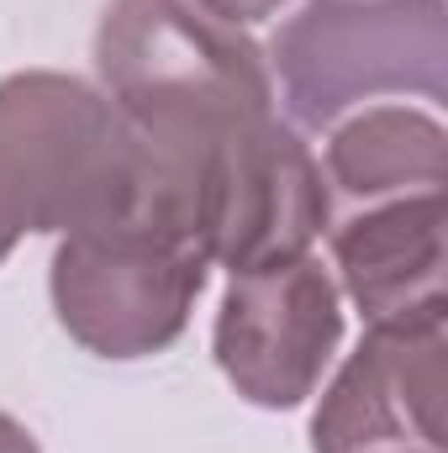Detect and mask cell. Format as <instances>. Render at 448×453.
<instances>
[{
    "instance_id": "52a82bcc",
    "label": "cell",
    "mask_w": 448,
    "mask_h": 453,
    "mask_svg": "<svg viewBox=\"0 0 448 453\" xmlns=\"http://www.w3.org/2000/svg\"><path fill=\"white\" fill-rule=\"evenodd\" d=\"M337 338V285L312 253L237 269L217 311V364L253 406H301Z\"/></svg>"
},
{
    "instance_id": "9c48e42d",
    "label": "cell",
    "mask_w": 448,
    "mask_h": 453,
    "mask_svg": "<svg viewBox=\"0 0 448 453\" xmlns=\"http://www.w3.org/2000/svg\"><path fill=\"white\" fill-rule=\"evenodd\" d=\"M448 180V137L438 116L412 106H375L348 121H333L328 137V180L348 211L396 201V196H433Z\"/></svg>"
},
{
    "instance_id": "8992f818",
    "label": "cell",
    "mask_w": 448,
    "mask_h": 453,
    "mask_svg": "<svg viewBox=\"0 0 448 453\" xmlns=\"http://www.w3.org/2000/svg\"><path fill=\"white\" fill-rule=\"evenodd\" d=\"M448 322L444 306L369 322L312 417V453H444Z\"/></svg>"
},
{
    "instance_id": "6da1fadb",
    "label": "cell",
    "mask_w": 448,
    "mask_h": 453,
    "mask_svg": "<svg viewBox=\"0 0 448 453\" xmlns=\"http://www.w3.org/2000/svg\"><path fill=\"white\" fill-rule=\"evenodd\" d=\"M132 132V127H127ZM132 211L185 232L212 264L259 269L296 258L328 222L322 164L274 111L143 127Z\"/></svg>"
},
{
    "instance_id": "8fae6325",
    "label": "cell",
    "mask_w": 448,
    "mask_h": 453,
    "mask_svg": "<svg viewBox=\"0 0 448 453\" xmlns=\"http://www.w3.org/2000/svg\"><path fill=\"white\" fill-rule=\"evenodd\" d=\"M0 453H42V449H37V438H32L16 417L0 411Z\"/></svg>"
},
{
    "instance_id": "5b68a950",
    "label": "cell",
    "mask_w": 448,
    "mask_h": 453,
    "mask_svg": "<svg viewBox=\"0 0 448 453\" xmlns=\"http://www.w3.org/2000/svg\"><path fill=\"white\" fill-rule=\"evenodd\" d=\"M206 253L137 211L69 232L53 253V306L69 338L101 358H143L185 333L206 290Z\"/></svg>"
},
{
    "instance_id": "277c9868",
    "label": "cell",
    "mask_w": 448,
    "mask_h": 453,
    "mask_svg": "<svg viewBox=\"0 0 448 453\" xmlns=\"http://www.w3.org/2000/svg\"><path fill=\"white\" fill-rule=\"evenodd\" d=\"M444 0H306L269 42V74L306 127H333L380 96L444 101Z\"/></svg>"
},
{
    "instance_id": "30bf717a",
    "label": "cell",
    "mask_w": 448,
    "mask_h": 453,
    "mask_svg": "<svg viewBox=\"0 0 448 453\" xmlns=\"http://www.w3.org/2000/svg\"><path fill=\"white\" fill-rule=\"evenodd\" d=\"M201 11H212V16H222L232 27H248V21H264V16H274L285 0H196Z\"/></svg>"
},
{
    "instance_id": "3957f363",
    "label": "cell",
    "mask_w": 448,
    "mask_h": 453,
    "mask_svg": "<svg viewBox=\"0 0 448 453\" xmlns=\"http://www.w3.org/2000/svg\"><path fill=\"white\" fill-rule=\"evenodd\" d=\"M96 69L127 127H185L274 111L264 48L196 0H112Z\"/></svg>"
},
{
    "instance_id": "ba28073f",
    "label": "cell",
    "mask_w": 448,
    "mask_h": 453,
    "mask_svg": "<svg viewBox=\"0 0 448 453\" xmlns=\"http://www.w3.org/2000/svg\"><path fill=\"white\" fill-rule=\"evenodd\" d=\"M333 258L369 322L444 306V190L348 211L333 232Z\"/></svg>"
},
{
    "instance_id": "7a4b0ae2",
    "label": "cell",
    "mask_w": 448,
    "mask_h": 453,
    "mask_svg": "<svg viewBox=\"0 0 448 453\" xmlns=\"http://www.w3.org/2000/svg\"><path fill=\"white\" fill-rule=\"evenodd\" d=\"M137 201V142L101 90L32 69L0 80V258L27 232H85Z\"/></svg>"
}]
</instances>
